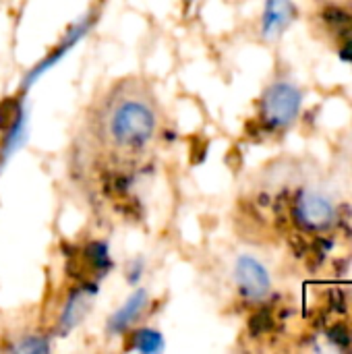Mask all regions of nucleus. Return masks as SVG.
Returning a JSON list of instances; mask_svg holds the SVG:
<instances>
[{
  "label": "nucleus",
  "mask_w": 352,
  "mask_h": 354,
  "mask_svg": "<svg viewBox=\"0 0 352 354\" xmlns=\"http://www.w3.org/2000/svg\"><path fill=\"white\" fill-rule=\"evenodd\" d=\"M158 112L149 100L124 95L114 100L102 118L104 139L118 151L135 153L145 149L158 133Z\"/></svg>",
  "instance_id": "f257e3e1"
},
{
  "label": "nucleus",
  "mask_w": 352,
  "mask_h": 354,
  "mask_svg": "<svg viewBox=\"0 0 352 354\" xmlns=\"http://www.w3.org/2000/svg\"><path fill=\"white\" fill-rule=\"evenodd\" d=\"M301 110V91L286 81L274 83L261 97V122L270 129H286Z\"/></svg>",
  "instance_id": "f03ea898"
},
{
  "label": "nucleus",
  "mask_w": 352,
  "mask_h": 354,
  "mask_svg": "<svg viewBox=\"0 0 352 354\" xmlns=\"http://www.w3.org/2000/svg\"><path fill=\"white\" fill-rule=\"evenodd\" d=\"M98 17H100V6H93L91 10H87L77 23H73L71 25V29L60 37V41L54 46V50H50L48 54H46V58L37 64V66H33L31 71H29V75L25 77V81H23V85L27 87L31 81H35L46 68H50L52 64H56L68 50H73L87 33H89V29L95 25V21H98Z\"/></svg>",
  "instance_id": "7ed1b4c3"
},
{
  "label": "nucleus",
  "mask_w": 352,
  "mask_h": 354,
  "mask_svg": "<svg viewBox=\"0 0 352 354\" xmlns=\"http://www.w3.org/2000/svg\"><path fill=\"white\" fill-rule=\"evenodd\" d=\"M234 280L239 286V292L247 301H263L270 295L272 280L266 270V266L251 257V255H241L234 263Z\"/></svg>",
  "instance_id": "20e7f679"
},
{
  "label": "nucleus",
  "mask_w": 352,
  "mask_h": 354,
  "mask_svg": "<svg viewBox=\"0 0 352 354\" xmlns=\"http://www.w3.org/2000/svg\"><path fill=\"white\" fill-rule=\"evenodd\" d=\"M98 284H83L79 282L77 286L71 288L64 305L60 307V313H58V322H56V330L60 336L73 332L81 319L89 313L91 309V301H93V295H95V288Z\"/></svg>",
  "instance_id": "39448f33"
},
{
  "label": "nucleus",
  "mask_w": 352,
  "mask_h": 354,
  "mask_svg": "<svg viewBox=\"0 0 352 354\" xmlns=\"http://www.w3.org/2000/svg\"><path fill=\"white\" fill-rule=\"evenodd\" d=\"M295 216L301 226L309 230H322L334 222V205L324 195L305 191L295 205Z\"/></svg>",
  "instance_id": "423d86ee"
},
{
  "label": "nucleus",
  "mask_w": 352,
  "mask_h": 354,
  "mask_svg": "<svg viewBox=\"0 0 352 354\" xmlns=\"http://www.w3.org/2000/svg\"><path fill=\"white\" fill-rule=\"evenodd\" d=\"M147 307H149V295L145 288H137L120 309H116L108 322H106V334L108 336H122L127 334L131 328H135L143 315L147 313Z\"/></svg>",
  "instance_id": "0eeeda50"
},
{
  "label": "nucleus",
  "mask_w": 352,
  "mask_h": 354,
  "mask_svg": "<svg viewBox=\"0 0 352 354\" xmlns=\"http://www.w3.org/2000/svg\"><path fill=\"white\" fill-rule=\"evenodd\" d=\"M295 17H297V10L290 0H268L263 17H261V35L268 41L278 39L286 31V27L293 23Z\"/></svg>",
  "instance_id": "6e6552de"
},
{
  "label": "nucleus",
  "mask_w": 352,
  "mask_h": 354,
  "mask_svg": "<svg viewBox=\"0 0 352 354\" xmlns=\"http://www.w3.org/2000/svg\"><path fill=\"white\" fill-rule=\"evenodd\" d=\"M124 336V351L156 354L164 348V336L154 328H131Z\"/></svg>",
  "instance_id": "1a4fd4ad"
},
{
  "label": "nucleus",
  "mask_w": 352,
  "mask_h": 354,
  "mask_svg": "<svg viewBox=\"0 0 352 354\" xmlns=\"http://www.w3.org/2000/svg\"><path fill=\"white\" fill-rule=\"evenodd\" d=\"M50 348L52 346H50L48 338H44V336H27V338H23L21 344L17 342V346H12L15 353H48Z\"/></svg>",
  "instance_id": "9d476101"
},
{
  "label": "nucleus",
  "mask_w": 352,
  "mask_h": 354,
  "mask_svg": "<svg viewBox=\"0 0 352 354\" xmlns=\"http://www.w3.org/2000/svg\"><path fill=\"white\" fill-rule=\"evenodd\" d=\"M249 328H251V334H253V336L266 334V332L272 328V317H270V313H266V311L255 313V315L251 317V322H249Z\"/></svg>",
  "instance_id": "9b49d317"
},
{
  "label": "nucleus",
  "mask_w": 352,
  "mask_h": 354,
  "mask_svg": "<svg viewBox=\"0 0 352 354\" xmlns=\"http://www.w3.org/2000/svg\"><path fill=\"white\" fill-rule=\"evenodd\" d=\"M330 338L336 342V344H340V346H346L349 342H351V336H349V330L342 326V324H338V326H334L332 330H330Z\"/></svg>",
  "instance_id": "f8f14e48"
},
{
  "label": "nucleus",
  "mask_w": 352,
  "mask_h": 354,
  "mask_svg": "<svg viewBox=\"0 0 352 354\" xmlns=\"http://www.w3.org/2000/svg\"><path fill=\"white\" fill-rule=\"evenodd\" d=\"M141 270H143V261H141V259H137V261H131V263H129V268H127V282H129L131 286H135V284L139 282V278H141Z\"/></svg>",
  "instance_id": "ddd939ff"
},
{
  "label": "nucleus",
  "mask_w": 352,
  "mask_h": 354,
  "mask_svg": "<svg viewBox=\"0 0 352 354\" xmlns=\"http://www.w3.org/2000/svg\"><path fill=\"white\" fill-rule=\"evenodd\" d=\"M183 2H185V4H191V2H193V0H183Z\"/></svg>",
  "instance_id": "4468645a"
}]
</instances>
